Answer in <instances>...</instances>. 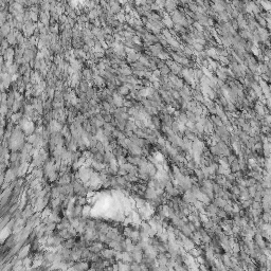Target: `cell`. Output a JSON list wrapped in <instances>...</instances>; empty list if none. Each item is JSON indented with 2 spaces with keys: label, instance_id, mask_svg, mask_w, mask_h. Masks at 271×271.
Instances as JSON below:
<instances>
[{
  "label": "cell",
  "instance_id": "6da1fadb",
  "mask_svg": "<svg viewBox=\"0 0 271 271\" xmlns=\"http://www.w3.org/2000/svg\"><path fill=\"white\" fill-rule=\"evenodd\" d=\"M169 17L172 18L174 23H179V24H181L183 22V20L185 19V15L179 10H175L172 13H169Z\"/></svg>",
  "mask_w": 271,
  "mask_h": 271
},
{
  "label": "cell",
  "instance_id": "7a4b0ae2",
  "mask_svg": "<svg viewBox=\"0 0 271 271\" xmlns=\"http://www.w3.org/2000/svg\"><path fill=\"white\" fill-rule=\"evenodd\" d=\"M39 19H40L41 23L48 28L49 23H50V13L42 12V11H41V12L39 13Z\"/></svg>",
  "mask_w": 271,
  "mask_h": 271
},
{
  "label": "cell",
  "instance_id": "3957f363",
  "mask_svg": "<svg viewBox=\"0 0 271 271\" xmlns=\"http://www.w3.org/2000/svg\"><path fill=\"white\" fill-rule=\"evenodd\" d=\"M149 51H150V54H152L154 56H158L161 52H162V46L160 44L152 45V46L149 47Z\"/></svg>",
  "mask_w": 271,
  "mask_h": 271
},
{
  "label": "cell",
  "instance_id": "277c9868",
  "mask_svg": "<svg viewBox=\"0 0 271 271\" xmlns=\"http://www.w3.org/2000/svg\"><path fill=\"white\" fill-rule=\"evenodd\" d=\"M161 21H162V23L164 24V26H166L167 29H172L173 26H174V22H173L172 18L169 17V15H165V16L162 18Z\"/></svg>",
  "mask_w": 271,
  "mask_h": 271
},
{
  "label": "cell",
  "instance_id": "5b68a950",
  "mask_svg": "<svg viewBox=\"0 0 271 271\" xmlns=\"http://www.w3.org/2000/svg\"><path fill=\"white\" fill-rule=\"evenodd\" d=\"M123 97H121V95L119 94V93H114V99H112V103H114V105H116V106H123Z\"/></svg>",
  "mask_w": 271,
  "mask_h": 271
},
{
  "label": "cell",
  "instance_id": "8992f818",
  "mask_svg": "<svg viewBox=\"0 0 271 271\" xmlns=\"http://www.w3.org/2000/svg\"><path fill=\"white\" fill-rule=\"evenodd\" d=\"M139 57H140V54L137 53L135 50L130 53H128V56H127V61L130 62V63H135V62L139 61Z\"/></svg>",
  "mask_w": 271,
  "mask_h": 271
},
{
  "label": "cell",
  "instance_id": "52a82bcc",
  "mask_svg": "<svg viewBox=\"0 0 271 271\" xmlns=\"http://www.w3.org/2000/svg\"><path fill=\"white\" fill-rule=\"evenodd\" d=\"M128 92H129V89L126 87L125 85H123V86H121V87L119 88V94H120V95L128 94Z\"/></svg>",
  "mask_w": 271,
  "mask_h": 271
},
{
  "label": "cell",
  "instance_id": "ba28073f",
  "mask_svg": "<svg viewBox=\"0 0 271 271\" xmlns=\"http://www.w3.org/2000/svg\"><path fill=\"white\" fill-rule=\"evenodd\" d=\"M188 5H189V10L191 11L192 13H196L197 10H198V5L196 4V2H194V1L190 2Z\"/></svg>",
  "mask_w": 271,
  "mask_h": 271
},
{
  "label": "cell",
  "instance_id": "9c48e42d",
  "mask_svg": "<svg viewBox=\"0 0 271 271\" xmlns=\"http://www.w3.org/2000/svg\"><path fill=\"white\" fill-rule=\"evenodd\" d=\"M173 28H174V30L176 32H180V33L185 32V28H184L183 26H181V24H179V23H174Z\"/></svg>",
  "mask_w": 271,
  "mask_h": 271
},
{
  "label": "cell",
  "instance_id": "30bf717a",
  "mask_svg": "<svg viewBox=\"0 0 271 271\" xmlns=\"http://www.w3.org/2000/svg\"><path fill=\"white\" fill-rule=\"evenodd\" d=\"M158 57H159L161 61H167V59H169V55L166 53V52H164V51H162V52L158 55Z\"/></svg>",
  "mask_w": 271,
  "mask_h": 271
},
{
  "label": "cell",
  "instance_id": "8fae6325",
  "mask_svg": "<svg viewBox=\"0 0 271 271\" xmlns=\"http://www.w3.org/2000/svg\"><path fill=\"white\" fill-rule=\"evenodd\" d=\"M80 86H81V91L82 92H86L88 90V83L87 82H82Z\"/></svg>",
  "mask_w": 271,
  "mask_h": 271
},
{
  "label": "cell",
  "instance_id": "7c38bea8",
  "mask_svg": "<svg viewBox=\"0 0 271 271\" xmlns=\"http://www.w3.org/2000/svg\"><path fill=\"white\" fill-rule=\"evenodd\" d=\"M155 3L160 7V9H163L165 5V0H155Z\"/></svg>",
  "mask_w": 271,
  "mask_h": 271
},
{
  "label": "cell",
  "instance_id": "4fadbf2b",
  "mask_svg": "<svg viewBox=\"0 0 271 271\" xmlns=\"http://www.w3.org/2000/svg\"><path fill=\"white\" fill-rule=\"evenodd\" d=\"M230 24L232 26V28L234 30H236V29H238V23H237V21H236V19H232L230 21Z\"/></svg>",
  "mask_w": 271,
  "mask_h": 271
},
{
  "label": "cell",
  "instance_id": "5bb4252c",
  "mask_svg": "<svg viewBox=\"0 0 271 271\" xmlns=\"http://www.w3.org/2000/svg\"><path fill=\"white\" fill-rule=\"evenodd\" d=\"M193 0H179V2L182 3V4H189L190 2H192Z\"/></svg>",
  "mask_w": 271,
  "mask_h": 271
},
{
  "label": "cell",
  "instance_id": "9a60e30c",
  "mask_svg": "<svg viewBox=\"0 0 271 271\" xmlns=\"http://www.w3.org/2000/svg\"><path fill=\"white\" fill-rule=\"evenodd\" d=\"M56 1H57V2H59V1H61V0H56Z\"/></svg>",
  "mask_w": 271,
  "mask_h": 271
}]
</instances>
